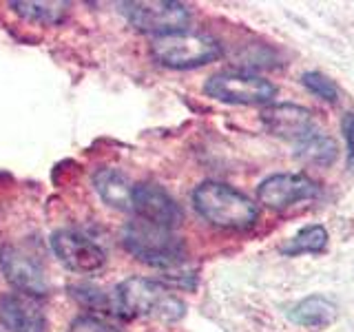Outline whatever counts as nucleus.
Masks as SVG:
<instances>
[{"mask_svg": "<svg viewBox=\"0 0 354 332\" xmlns=\"http://www.w3.org/2000/svg\"><path fill=\"white\" fill-rule=\"evenodd\" d=\"M113 310L122 317L158 319L171 324L186 315V304L162 282L129 277L115 288Z\"/></svg>", "mask_w": 354, "mask_h": 332, "instance_id": "nucleus-1", "label": "nucleus"}, {"mask_svg": "<svg viewBox=\"0 0 354 332\" xmlns=\"http://www.w3.org/2000/svg\"><path fill=\"white\" fill-rule=\"evenodd\" d=\"M193 206L208 224L226 230H248L259 217L257 204L224 182L199 184L193 191Z\"/></svg>", "mask_w": 354, "mask_h": 332, "instance_id": "nucleus-2", "label": "nucleus"}, {"mask_svg": "<svg viewBox=\"0 0 354 332\" xmlns=\"http://www.w3.org/2000/svg\"><path fill=\"white\" fill-rule=\"evenodd\" d=\"M122 243L138 261L160 270H180L186 264V246L175 230L144 219H133L122 230Z\"/></svg>", "mask_w": 354, "mask_h": 332, "instance_id": "nucleus-3", "label": "nucleus"}, {"mask_svg": "<svg viewBox=\"0 0 354 332\" xmlns=\"http://www.w3.org/2000/svg\"><path fill=\"white\" fill-rule=\"evenodd\" d=\"M221 44L206 33L175 31L158 36L151 42V55L169 69H195L221 58Z\"/></svg>", "mask_w": 354, "mask_h": 332, "instance_id": "nucleus-4", "label": "nucleus"}, {"mask_svg": "<svg viewBox=\"0 0 354 332\" xmlns=\"http://www.w3.org/2000/svg\"><path fill=\"white\" fill-rule=\"evenodd\" d=\"M118 7L131 27L153 33L155 38L184 31L191 22V9L175 0H138V3H120Z\"/></svg>", "mask_w": 354, "mask_h": 332, "instance_id": "nucleus-5", "label": "nucleus"}, {"mask_svg": "<svg viewBox=\"0 0 354 332\" xmlns=\"http://www.w3.org/2000/svg\"><path fill=\"white\" fill-rule=\"evenodd\" d=\"M204 93L226 104H268L277 95V86L261 75L221 71L208 77Z\"/></svg>", "mask_w": 354, "mask_h": 332, "instance_id": "nucleus-6", "label": "nucleus"}, {"mask_svg": "<svg viewBox=\"0 0 354 332\" xmlns=\"http://www.w3.org/2000/svg\"><path fill=\"white\" fill-rule=\"evenodd\" d=\"M51 250L55 257L60 259L64 268L80 275H91L104 268L106 264V252L100 248V243L88 239L86 235L77 230H55L51 235Z\"/></svg>", "mask_w": 354, "mask_h": 332, "instance_id": "nucleus-7", "label": "nucleus"}, {"mask_svg": "<svg viewBox=\"0 0 354 332\" xmlns=\"http://www.w3.org/2000/svg\"><path fill=\"white\" fill-rule=\"evenodd\" d=\"M0 270H3L11 286L18 288V293L31 297L49 293V282L44 277L42 264L25 248L11 246V243L0 246Z\"/></svg>", "mask_w": 354, "mask_h": 332, "instance_id": "nucleus-8", "label": "nucleus"}, {"mask_svg": "<svg viewBox=\"0 0 354 332\" xmlns=\"http://www.w3.org/2000/svg\"><path fill=\"white\" fill-rule=\"evenodd\" d=\"M319 195V184L301 173H277L257 186V199L272 210H283L297 202Z\"/></svg>", "mask_w": 354, "mask_h": 332, "instance_id": "nucleus-9", "label": "nucleus"}, {"mask_svg": "<svg viewBox=\"0 0 354 332\" xmlns=\"http://www.w3.org/2000/svg\"><path fill=\"white\" fill-rule=\"evenodd\" d=\"M133 213L138 219L175 230L182 221V208L160 184L142 182L133 186Z\"/></svg>", "mask_w": 354, "mask_h": 332, "instance_id": "nucleus-10", "label": "nucleus"}, {"mask_svg": "<svg viewBox=\"0 0 354 332\" xmlns=\"http://www.w3.org/2000/svg\"><path fill=\"white\" fill-rule=\"evenodd\" d=\"M261 122L266 131L274 138H281L286 142H292L295 147L304 142L319 129L315 124L313 113L306 107L299 104H270L261 111Z\"/></svg>", "mask_w": 354, "mask_h": 332, "instance_id": "nucleus-11", "label": "nucleus"}, {"mask_svg": "<svg viewBox=\"0 0 354 332\" xmlns=\"http://www.w3.org/2000/svg\"><path fill=\"white\" fill-rule=\"evenodd\" d=\"M0 324L7 332H47V315L36 297L5 293L0 297Z\"/></svg>", "mask_w": 354, "mask_h": 332, "instance_id": "nucleus-12", "label": "nucleus"}, {"mask_svg": "<svg viewBox=\"0 0 354 332\" xmlns=\"http://www.w3.org/2000/svg\"><path fill=\"white\" fill-rule=\"evenodd\" d=\"M95 193L102 202L118 210H133V186L129 177L118 169H100L93 175Z\"/></svg>", "mask_w": 354, "mask_h": 332, "instance_id": "nucleus-13", "label": "nucleus"}, {"mask_svg": "<svg viewBox=\"0 0 354 332\" xmlns=\"http://www.w3.org/2000/svg\"><path fill=\"white\" fill-rule=\"evenodd\" d=\"M288 319L304 328H326L337 319V306L324 295H310L290 306Z\"/></svg>", "mask_w": 354, "mask_h": 332, "instance_id": "nucleus-14", "label": "nucleus"}, {"mask_svg": "<svg viewBox=\"0 0 354 332\" xmlns=\"http://www.w3.org/2000/svg\"><path fill=\"white\" fill-rule=\"evenodd\" d=\"M9 7L27 22H36V25H58L66 16L69 3H62V0H31V3H20V0H14V3H9Z\"/></svg>", "mask_w": 354, "mask_h": 332, "instance_id": "nucleus-15", "label": "nucleus"}, {"mask_svg": "<svg viewBox=\"0 0 354 332\" xmlns=\"http://www.w3.org/2000/svg\"><path fill=\"white\" fill-rule=\"evenodd\" d=\"M337 153H339L337 142L330 136H326L321 129H317L313 136L306 138L304 142H299L295 147V155L299 160L315 164V166H330L337 160Z\"/></svg>", "mask_w": 354, "mask_h": 332, "instance_id": "nucleus-16", "label": "nucleus"}, {"mask_svg": "<svg viewBox=\"0 0 354 332\" xmlns=\"http://www.w3.org/2000/svg\"><path fill=\"white\" fill-rule=\"evenodd\" d=\"M328 246V230L319 224L306 226L297 232V235L281 246V252L288 257H295V255H304V252H321Z\"/></svg>", "mask_w": 354, "mask_h": 332, "instance_id": "nucleus-17", "label": "nucleus"}, {"mask_svg": "<svg viewBox=\"0 0 354 332\" xmlns=\"http://www.w3.org/2000/svg\"><path fill=\"white\" fill-rule=\"evenodd\" d=\"M301 84L308 89L310 93H315V95H319L321 100H326V102H330V104H337L339 102V89H337V84L330 80L328 75H324V73H319V71H306L304 75H301Z\"/></svg>", "mask_w": 354, "mask_h": 332, "instance_id": "nucleus-18", "label": "nucleus"}, {"mask_svg": "<svg viewBox=\"0 0 354 332\" xmlns=\"http://www.w3.org/2000/svg\"><path fill=\"white\" fill-rule=\"evenodd\" d=\"M69 332H122V330L115 328V326H111V324H106V321L100 319V317L82 315V317H77L73 321Z\"/></svg>", "mask_w": 354, "mask_h": 332, "instance_id": "nucleus-19", "label": "nucleus"}, {"mask_svg": "<svg viewBox=\"0 0 354 332\" xmlns=\"http://www.w3.org/2000/svg\"><path fill=\"white\" fill-rule=\"evenodd\" d=\"M341 129H343V138H346V144H348V166L354 171V113L343 116Z\"/></svg>", "mask_w": 354, "mask_h": 332, "instance_id": "nucleus-20", "label": "nucleus"}]
</instances>
